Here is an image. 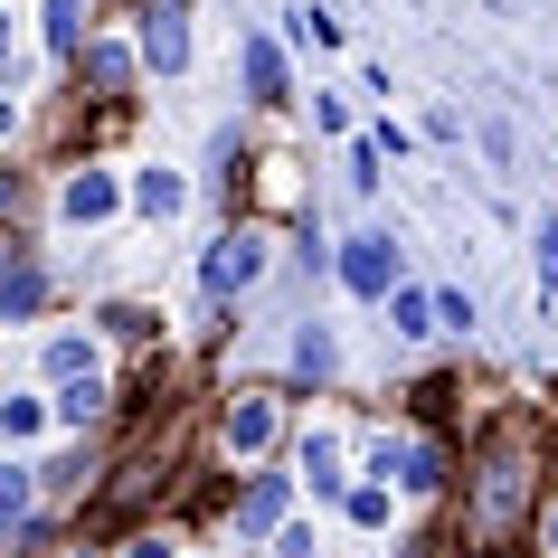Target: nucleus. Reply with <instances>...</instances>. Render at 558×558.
<instances>
[{
    "label": "nucleus",
    "mask_w": 558,
    "mask_h": 558,
    "mask_svg": "<svg viewBox=\"0 0 558 558\" xmlns=\"http://www.w3.org/2000/svg\"><path fill=\"white\" fill-rule=\"evenodd\" d=\"M313 133H351V105L341 95H313Z\"/></svg>",
    "instance_id": "29"
},
{
    "label": "nucleus",
    "mask_w": 558,
    "mask_h": 558,
    "mask_svg": "<svg viewBox=\"0 0 558 558\" xmlns=\"http://www.w3.org/2000/svg\"><path fill=\"white\" fill-rule=\"evenodd\" d=\"M48 426H58V416H48V398H0V445H38Z\"/></svg>",
    "instance_id": "21"
},
{
    "label": "nucleus",
    "mask_w": 558,
    "mask_h": 558,
    "mask_svg": "<svg viewBox=\"0 0 558 558\" xmlns=\"http://www.w3.org/2000/svg\"><path fill=\"white\" fill-rule=\"evenodd\" d=\"M76 76H86V95H95V105H133V86H143L151 66H143V48H133V38L95 29L86 48H76Z\"/></svg>",
    "instance_id": "8"
},
{
    "label": "nucleus",
    "mask_w": 558,
    "mask_h": 558,
    "mask_svg": "<svg viewBox=\"0 0 558 558\" xmlns=\"http://www.w3.org/2000/svg\"><path fill=\"white\" fill-rule=\"evenodd\" d=\"M123 208H133V171H114V161H66V180H58V218L66 228H105Z\"/></svg>",
    "instance_id": "5"
},
{
    "label": "nucleus",
    "mask_w": 558,
    "mask_h": 558,
    "mask_svg": "<svg viewBox=\"0 0 558 558\" xmlns=\"http://www.w3.org/2000/svg\"><path fill=\"white\" fill-rule=\"evenodd\" d=\"M275 445H284V388H228L208 408V464L256 473V464H275Z\"/></svg>",
    "instance_id": "2"
},
{
    "label": "nucleus",
    "mask_w": 558,
    "mask_h": 558,
    "mask_svg": "<svg viewBox=\"0 0 558 558\" xmlns=\"http://www.w3.org/2000/svg\"><path fill=\"white\" fill-rule=\"evenodd\" d=\"M38 20H48V48H58L66 66H76V48H86V0H38Z\"/></svg>",
    "instance_id": "20"
},
{
    "label": "nucleus",
    "mask_w": 558,
    "mask_h": 558,
    "mask_svg": "<svg viewBox=\"0 0 558 558\" xmlns=\"http://www.w3.org/2000/svg\"><path fill=\"white\" fill-rule=\"evenodd\" d=\"M369 473H379V483H398V501H436V493H454V454H445L436 436H408V426L369 445Z\"/></svg>",
    "instance_id": "3"
},
{
    "label": "nucleus",
    "mask_w": 558,
    "mask_h": 558,
    "mask_svg": "<svg viewBox=\"0 0 558 558\" xmlns=\"http://www.w3.org/2000/svg\"><path fill=\"white\" fill-rule=\"evenodd\" d=\"M86 369H105V360H95V331H48V351H38V379L66 388V379H86Z\"/></svg>",
    "instance_id": "16"
},
{
    "label": "nucleus",
    "mask_w": 558,
    "mask_h": 558,
    "mask_svg": "<svg viewBox=\"0 0 558 558\" xmlns=\"http://www.w3.org/2000/svg\"><path fill=\"white\" fill-rule=\"evenodd\" d=\"M341 521L369 530V539H379V530H398V483H379V473H369V483H351V493H341Z\"/></svg>",
    "instance_id": "17"
},
{
    "label": "nucleus",
    "mask_w": 558,
    "mask_h": 558,
    "mask_svg": "<svg viewBox=\"0 0 558 558\" xmlns=\"http://www.w3.org/2000/svg\"><path fill=\"white\" fill-rule=\"evenodd\" d=\"M294 483L313 501H341V493H351V445L331 436V426H313V436L294 445Z\"/></svg>",
    "instance_id": "10"
},
{
    "label": "nucleus",
    "mask_w": 558,
    "mask_h": 558,
    "mask_svg": "<svg viewBox=\"0 0 558 558\" xmlns=\"http://www.w3.org/2000/svg\"><path fill=\"white\" fill-rule=\"evenodd\" d=\"M133 48H143L151 76H180L190 66V10L180 0H133Z\"/></svg>",
    "instance_id": "9"
},
{
    "label": "nucleus",
    "mask_w": 558,
    "mask_h": 558,
    "mask_svg": "<svg viewBox=\"0 0 558 558\" xmlns=\"http://www.w3.org/2000/svg\"><path fill=\"white\" fill-rule=\"evenodd\" d=\"M530 549H539V558H558V483L539 493V511H530Z\"/></svg>",
    "instance_id": "25"
},
{
    "label": "nucleus",
    "mask_w": 558,
    "mask_h": 558,
    "mask_svg": "<svg viewBox=\"0 0 558 558\" xmlns=\"http://www.w3.org/2000/svg\"><path fill=\"white\" fill-rule=\"evenodd\" d=\"M539 445H530V426H501L483 454H473L464 473V521H473V549H511V539H530V511H539Z\"/></svg>",
    "instance_id": "1"
},
{
    "label": "nucleus",
    "mask_w": 558,
    "mask_h": 558,
    "mask_svg": "<svg viewBox=\"0 0 558 558\" xmlns=\"http://www.w3.org/2000/svg\"><path fill=\"white\" fill-rule=\"evenodd\" d=\"M408 558H436V549H408Z\"/></svg>",
    "instance_id": "33"
},
{
    "label": "nucleus",
    "mask_w": 558,
    "mask_h": 558,
    "mask_svg": "<svg viewBox=\"0 0 558 558\" xmlns=\"http://www.w3.org/2000/svg\"><path fill=\"white\" fill-rule=\"evenodd\" d=\"M236 76H246V105H284V95H294V76H284V48H275V38H236Z\"/></svg>",
    "instance_id": "14"
},
{
    "label": "nucleus",
    "mask_w": 558,
    "mask_h": 558,
    "mask_svg": "<svg viewBox=\"0 0 558 558\" xmlns=\"http://www.w3.org/2000/svg\"><path fill=\"white\" fill-rule=\"evenodd\" d=\"M539 294H558V208H539Z\"/></svg>",
    "instance_id": "28"
},
{
    "label": "nucleus",
    "mask_w": 558,
    "mask_h": 558,
    "mask_svg": "<svg viewBox=\"0 0 558 558\" xmlns=\"http://www.w3.org/2000/svg\"><path fill=\"white\" fill-rule=\"evenodd\" d=\"M10 133H20V95H0V143H10Z\"/></svg>",
    "instance_id": "30"
},
{
    "label": "nucleus",
    "mask_w": 558,
    "mask_h": 558,
    "mask_svg": "<svg viewBox=\"0 0 558 558\" xmlns=\"http://www.w3.org/2000/svg\"><path fill=\"white\" fill-rule=\"evenodd\" d=\"M294 38L303 48H341V20H331V10H294Z\"/></svg>",
    "instance_id": "27"
},
{
    "label": "nucleus",
    "mask_w": 558,
    "mask_h": 558,
    "mask_svg": "<svg viewBox=\"0 0 558 558\" xmlns=\"http://www.w3.org/2000/svg\"><path fill=\"white\" fill-rule=\"evenodd\" d=\"M10 58H20V48H10V10H0V76H10Z\"/></svg>",
    "instance_id": "31"
},
{
    "label": "nucleus",
    "mask_w": 558,
    "mask_h": 558,
    "mask_svg": "<svg viewBox=\"0 0 558 558\" xmlns=\"http://www.w3.org/2000/svg\"><path fill=\"white\" fill-rule=\"evenodd\" d=\"M105 493V445H76V454H58V464H38V501H95Z\"/></svg>",
    "instance_id": "12"
},
{
    "label": "nucleus",
    "mask_w": 558,
    "mask_h": 558,
    "mask_svg": "<svg viewBox=\"0 0 558 558\" xmlns=\"http://www.w3.org/2000/svg\"><path fill=\"white\" fill-rule=\"evenodd\" d=\"M436 558H501V549H464V539H454V549H436Z\"/></svg>",
    "instance_id": "32"
},
{
    "label": "nucleus",
    "mask_w": 558,
    "mask_h": 558,
    "mask_svg": "<svg viewBox=\"0 0 558 558\" xmlns=\"http://www.w3.org/2000/svg\"><path fill=\"white\" fill-rule=\"evenodd\" d=\"M38 303H48V265L0 246V323H38Z\"/></svg>",
    "instance_id": "13"
},
{
    "label": "nucleus",
    "mask_w": 558,
    "mask_h": 558,
    "mask_svg": "<svg viewBox=\"0 0 558 558\" xmlns=\"http://www.w3.org/2000/svg\"><path fill=\"white\" fill-rule=\"evenodd\" d=\"M114 558H180V539H171V530H151V521H133Z\"/></svg>",
    "instance_id": "23"
},
{
    "label": "nucleus",
    "mask_w": 558,
    "mask_h": 558,
    "mask_svg": "<svg viewBox=\"0 0 558 558\" xmlns=\"http://www.w3.org/2000/svg\"><path fill=\"white\" fill-rule=\"evenodd\" d=\"M265 558H323V539H313V521H284L265 539Z\"/></svg>",
    "instance_id": "24"
},
{
    "label": "nucleus",
    "mask_w": 558,
    "mask_h": 558,
    "mask_svg": "<svg viewBox=\"0 0 558 558\" xmlns=\"http://www.w3.org/2000/svg\"><path fill=\"white\" fill-rule=\"evenodd\" d=\"M331 369H341V351H331V331H323V323H303V331H294V379H313V388H323Z\"/></svg>",
    "instance_id": "22"
},
{
    "label": "nucleus",
    "mask_w": 558,
    "mask_h": 558,
    "mask_svg": "<svg viewBox=\"0 0 558 558\" xmlns=\"http://www.w3.org/2000/svg\"><path fill=\"white\" fill-rule=\"evenodd\" d=\"M265 246H275V228H265V218H236L228 236H218V246H208V294L228 303V294H246V284H265Z\"/></svg>",
    "instance_id": "7"
},
{
    "label": "nucleus",
    "mask_w": 558,
    "mask_h": 558,
    "mask_svg": "<svg viewBox=\"0 0 558 558\" xmlns=\"http://www.w3.org/2000/svg\"><path fill=\"white\" fill-rule=\"evenodd\" d=\"M48 416H58L66 436H95L105 416H114V379L105 369H86V379H66V388H48Z\"/></svg>",
    "instance_id": "11"
},
{
    "label": "nucleus",
    "mask_w": 558,
    "mask_h": 558,
    "mask_svg": "<svg viewBox=\"0 0 558 558\" xmlns=\"http://www.w3.org/2000/svg\"><path fill=\"white\" fill-rule=\"evenodd\" d=\"M133 208H143V218H180V208H190V180H180L171 161H151V171H133Z\"/></svg>",
    "instance_id": "18"
},
{
    "label": "nucleus",
    "mask_w": 558,
    "mask_h": 558,
    "mask_svg": "<svg viewBox=\"0 0 558 558\" xmlns=\"http://www.w3.org/2000/svg\"><path fill=\"white\" fill-rule=\"evenodd\" d=\"M436 331H473V294L464 284H436Z\"/></svg>",
    "instance_id": "26"
},
{
    "label": "nucleus",
    "mask_w": 558,
    "mask_h": 558,
    "mask_svg": "<svg viewBox=\"0 0 558 558\" xmlns=\"http://www.w3.org/2000/svg\"><path fill=\"white\" fill-rule=\"evenodd\" d=\"M379 313H388V331H398V341H426V331H436V294H426V284H398Z\"/></svg>",
    "instance_id": "19"
},
{
    "label": "nucleus",
    "mask_w": 558,
    "mask_h": 558,
    "mask_svg": "<svg viewBox=\"0 0 558 558\" xmlns=\"http://www.w3.org/2000/svg\"><path fill=\"white\" fill-rule=\"evenodd\" d=\"M331 275H341V284H351L360 303H388L398 284H408V275H398V236H388V228L341 236V246H331Z\"/></svg>",
    "instance_id": "6"
},
{
    "label": "nucleus",
    "mask_w": 558,
    "mask_h": 558,
    "mask_svg": "<svg viewBox=\"0 0 558 558\" xmlns=\"http://www.w3.org/2000/svg\"><path fill=\"white\" fill-rule=\"evenodd\" d=\"M294 493H303L294 473L256 464V473H246V483H236V493H228V539H236V549H265L275 530L294 521Z\"/></svg>",
    "instance_id": "4"
},
{
    "label": "nucleus",
    "mask_w": 558,
    "mask_h": 558,
    "mask_svg": "<svg viewBox=\"0 0 558 558\" xmlns=\"http://www.w3.org/2000/svg\"><path fill=\"white\" fill-rule=\"evenodd\" d=\"M29 521H38V464H0V549H20L29 539Z\"/></svg>",
    "instance_id": "15"
}]
</instances>
